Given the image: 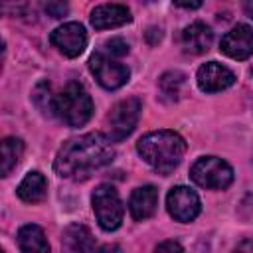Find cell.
<instances>
[{
  "label": "cell",
  "instance_id": "7c38bea8",
  "mask_svg": "<svg viewBox=\"0 0 253 253\" xmlns=\"http://www.w3.org/2000/svg\"><path fill=\"white\" fill-rule=\"evenodd\" d=\"M196 81L204 93H217V91L231 87L235 83V75L225 65L217 63V61H208L198 69Z\"/></svg>",
  "mask_w": 253,
  "mask_h": 253
},
{
  "label": "cell",
  "instance_id": "d4e9b609",
  "mask_svg": "<svg viewBox=\"0 0 253 253\" xmlns=\"http://www.w3.org/2000/svg\"><path fill=\"white\" fill-rule=\"evenodd\" d=\"M176 6H182V8H200L202 4L200 2H176Z\"/></svg>",
  "mask_w": 253,
  "mask_h": 253
},
{
  "label": "cell",
  "instance_id": "7402d4cb",
  "mask_svg": "<svg viewBox=\"0 0 253 253\" xmlns=\"http://www.w3.org/2000/svg\"><path fill=\"white\" fill-rule=\"evenodd\" d=\"M67 4L65 2H47L45 4V12L51 16V18H63L67 14Z\"/></svg>",
  "mask_w": 253,
  "mask_h": 253
},
{
  "label": "cell",
  "instance_id": "4fadbf2b",
  "mask_svg": "<svg viewBox=\"0 0 253 253\" xmlns=\"http://www.w3.org/2000/svg\"><path fill=\"white\" fill-rule=\"evenodd\" d=\"M132 20L130 10L125 4H101L91 12V24L95 30H111L125 26Z\"/></svg>",
  "mask_w": 253,
  "mask_h": 253
},
{
  "label": "cell",
  "instance_id": "ffe728a7",
  "mask_svg": "<svg viewBox=\"0 0 253 253\" xmlns=\"http://www.w3.org/2000/svg\"><path fill=\"white\" fill-rule=\"evenodd\" d=\"M32 97H34L36 107H38L43 115H55V97H57V95L51 93V85H49L47 81L38 83Z\"/></svg>",
  "mask_w": 253,
  "mask_h": 253
},
{
  "label": "cell",
  "instance_id": "5bb4252c",
  "mask_svg": "<svg viewBox=\"0 0 253 253\" xmlns=\"http://www.w3.org/2000/svg\"><path fill=\"white\" fill-rule=\"evenodd\" d=\"M156 206H158V190L150 184L140 186L130 194L128 210L136 221H142V219H148L150 215H154Z\"/></svg>",
  "mask_w": 253,
  "mask_h": 253
},
{
  "label": "cell",
  "instance_id": "cb8c5ba5",
  "mask_svg": "<svg viewBox=\"0 0 253 253\" xmlns=\"http://www.w3.org/2000/svg\"><path fill=\"white\" fill-rule=\"evenodd\" d=\"M233 253H253V239H243L235 249Z\"/></svg>",
  "mask_w": 253,
  "mask_h": 253
},
{
  "label": "cell",
  "instance_id": "7a4b0ae2",
  "mask_svg": "<svg viewBox=\"0 0 253 253\" xmlns=\"http://www.w3.org/2000/svg\"><path fill=\"white\" fill-rule=\"evenodd\" d=\"M140 158L158 174H170L184 158L186 140L174 130H152L136 142Z\"/></svg>",
  "mask_w": 253,
  "mask_h": 253
},
{
  "label": "cell",
  "instance_id": "2e32d148",
  "mask_svg": "<svg viewBox=\"0 0 253 253\" xmlns=\"http://www.w3.org/2000/svg\"><path fill=\"white\" fill-rule=\"evenodd\" d=\"M16 194L26 204H38V202H42L45 198V194H47V180H45V176L42 172H38V170L28 172L26 178L20 182Z\"/></svg>",
  "mask_w": 253,
  "mask_h": 253
},
{
  "label": "cell",
  "instance_id": "44dd1931",
  "mask_svg": "<svg viewBox=\"0 0 253 253\" xmlns=\"http://www.w3.org/2000/svg\"><path fill=\"white\" fill-rule=\"evenodd\" d=\"M105 47L111 55H126L128 53V43L123 38H111L105 42Z\"/></svg>",
  "mask_w": 253,
  "mask_h": 253
},
{
  "label": "cell",
  "instance_id": "5b68a950",
  "mask_svg": "<svg viewBox=\"0 0 253 253\" xmlns=\"http://www.w3.org/2000/svg\"><path fill=\"white\" fill-rule=\"evenodd\" d=\"M190 178L206 190H225L233 182V168L217 156H202L192 164Z\"/></svg>",
  "mask_w": 253,
  "mask_h": 253
},
{
  "label": "cell",
  "instance_id": "8992f818",
  "mask_svg": "<svg viewBox=\"0 0 253 253\" xmlns=\"http://www.w3.org/2000/svg\"><path fill=\"white\" fill-rule=\"evenodd\" d=\"M138 117H140V101L136 97H128V99L119 101L107 117L109 140L111 142H121L123 138H126L134 130V126L138 123Z\"/></svg>",
  "mask_w": 253,
  "mask_h": 253
},
{
  "label": "cell",
  "instance_id": "6da1fadb",
  "mask_svg": "<svg viewBox=\"0 0 253 253\" xmlns=\"http://www.w3.org/2000/svg\"><path fill=\"white\" fill-rule=\"evenodd\" d=\"M113 158L115 148L109 136L101 132H87L63 142V146L55 154L53 170L61 178L79 182L111 164Z\"/></svg>",
  "mask_w": 253,
  "mask_h": 253
},
{
  "label": "cell",
  "instance_id": "277c9868",
  "mask_svg": "<svg viewBox=\"0 0 253 253\" xmlns=\"http://www.w3.org/2000/svg\"><path fill=\"white\" fill-rule=\"evenodd\" d=\"M91 204H93L97 223L105 231H115L121 227L125 210H123V202H121V196L115 190V186H111V184L97 186L91 196Z\"/></svg>",
  "mask_w": 253,
  "mask_h": 253
},
{
  "label": "cell",
  "instance_id": "603a6c76",
  "mask_svg": "<svg viewBox=\"0 0 253 253\" xmlns=\"http://www.w3.org/2000/svg\"><path fill=\"white\" fill-rule=\"evenodd\" d=\"M154 253H184V249H182V245H180L178 241L168 239V241H162V243L154 249Z\"/></svg>",
  "mask_w": 253,
  "mask_h": 253
},
{
  "label": "cell",
  "instance_id": "3957f363",
  "mask_svg": "<svg viewBox=\"0 0 253 253\" xmlns=\"http://www.w3.org/2000/svg\"><path fill=\"white\" fill-rule=\"evenodd\" d=\"M55 115L69 126H83L93 115V101L79 81H69L55 97Z\"/></svg>",
  "mask_w": 253,
  "mask_h": 253
},
{
  "label": "cell",
  "instance_id": "d6986e66",
  "mask_svg": "<svg viewBox=\"0 0 253 253\" xmlns=\"http://www.w3.org/2000/svg\"><path fill=\"white\" fill-rule=\"evenodd\" d=\"M184 85H186V75L182 71H166L158 81V87H160L162 95L166 99H170V101H178L180 99Z\"/></svg>",
  "mask_w": 253,
  "mask_h": 253
},
{
  "label": "cell",
  "instance_id": "484cf974",
  "mask_svg": "<svg viewBox=\"0 0 253 253\" xmlns=\"http://www.w3.org/2000/svg\"><path fill=\"white\" fill-rule=\"evenodd\" d=\"M243 10H245V14H247L249 18H253V0L245 2V4H243Z\"/></svg>",
  "mask_w": 253,
  "mask_h": 253
},
{
  "label": "cell",
  "instance_id": "e0dca14e",
  "mask_svg": "<svg viewBox=\"0 0 253 253\" xmlns=\"http://www.w3.org/2000/svg\"><path fill=\"white\" fill-rule=\"evenodd\" d=\"M18 245H20V253H49V243L45 239L43 229L34 223L20 227Z\"/></svg>",
  "mask_w": 253,
  "mask_h": 253
},
{
  "label": "cell",
  "instance_id": "8fae6325",
  "mask_svg": "<svg viewBox=\"0 0 253 253\" xmlns=\"http://www.w3.org/2000/svg\"><path fill=\"white\" fill-rule=\"evenodd\" d=\"M63 249L65 253H107V247L101 245L87 225L83 223H71L63 231Z\"/></svg>",
  "mask_w": 253,
  "mask_h": 253
},
{
  "label": "cell",
  "instance_id": "ba28073f",
  "mask_svg": "<svg viewBox=\"0 0 253 253\" xmlns=\"http://www.w3.org/2000/svg\"><path fill=\"white\" fill-rule=\"evenodd\" d=\"M166 208L168 213L182 223H188L192 219H196L202 211V202L198 198V194L188 188V186H176L168 192L166 196Z\"/></svg>",
  "mask_w": 253,
  "mask_h": 253
},
{
  "label": "cell",
  "instance_id": "9a60e30c",
  "mask_svg": "<svg viewBox=\"0 0 253 253\" xmlns=\"http://www.w3.org/2000/svg\"><path fill=\"white\" fill-rule=\"evenodd\" d=\"M211 42H213V34L204 22H192L182 30V45L188 53H194V55L206 53Z\"/></svg>",
  "mask_w": 253,
  "mask_h": 253
},
{
  "label": "cell",
  "instance_id": "30bf717a",
  "mask_svg": "<svg viewBox=\"0 0 253 253\" xmlns=\"http://www.w3.org/2000/svg\"><path fill=\"white\" fill-rule=\"evenodd\" d=\"M219 49L237 61H243L251 57L253 53V30L247 24H237L233 26L219 42Z\"/></svg>",
  "mask_w": 253,
  "mask_h": 253
},
{
  "label": "cell",
  "instance_id": "52a82bcc",
  "mask_svg": "<svg viewBox=\"0 0 253 253\" xmlns=\"http://www.w3.org/2000/svg\"><path fill=\"white\" fill-rule=\"evenodd\" d=\"M89 69L95 75V79L99 81V85L109 89V91L123 87L130 77V71L126 65L113 61L111 57H107L101 51H97L89 57Z\"/></svg>",
  "mask_w": 253,
  "mask_h": 253
},
{
  "label": "cell",
  "instance_id": "4316f807",
  "mask_svg": "<svg viewBox=\"0 0 253 253\" xmlns=\"http://www.w3.org/2000/svg\"><path fill=\"white\" fill-rule=\"evenodd\" d=\"M117 253H121V251H117Z\"/></svg>",
  "mask_w": 253,
  "mask_h": 253
},
{
  "label": "cell",
  "instance_id": "9c48e42d",
  "mask_svg": "<svg viewBox=\"0 0 253 253\" xmlns=\"http://www.w3.org/2000/svg\"><path fill=\"white\" fill-rule=\"evenodd\" d=\"M49 42L67 57H77L87 45V32L79 22H67L57 26L49 34Z\"/></svg>",
  "mask_w": 253,
  "mask_h": 253
},
{
  "label": "cell",
  "instance_id": "ac0fdd59",
  "mask_svg": "<svg viewBox=\"0 0 253 253\" xmlns=\"http://www.w3.org/2000/svg\"><path fill=\"white\" fill-rule=\"evenodd\" d=\"M22 154H24V142H22V138L6 136L2 140V148H0V162H2L0 172H2V176H8L18 166Z\"/></svg>",
  "mask_w": 253,
  "mask_h": 253
}]
</instances>
